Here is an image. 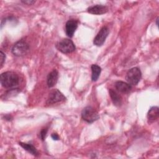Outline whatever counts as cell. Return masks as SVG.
Returning a JSON list of instances; mask_svg holds the SVG:
<instances>
[{
	"label": "cell",
	"instance_id": "obj_3",
	"mask_svg": "<svg viewBox=\"0 0 159 159\" xmlns=\"http://www.w3.org/2000/svg\"><path fill=\"white\" fill-rule=\"evenodd\" d=\"M142 78V73L138 67L130 68L127 73L125 80L131 86L137 85Z\"/></svg>",
	"mask_w": 159,
	"mask_h": 159
},
{
	"label": "cell",
	"instance_id": "obj_15",
	"mask_svg": "<svg viewBox=\"0 0 159 159\" xmlns=\"http://www.w3.org/2000/svg\"><path fill=\"white\" fill-rule=\"evenodd\" d=\"M92 75H91V80L93 81H96L101 74V68L96 64H93L91 66Z\"/></svg>",
	"mask_w": 159,
	"mask_h": 159
},
{
	"label": "cell",
	"instance_id": "obj_8",
	"mask_svg": "<svg viewBox=\"0 0 159 159\" xmlns=\"http://www.w3.org/2000/svg\"><path fill=\"white\" fill-rule=\"evenodd\" d=\"M78 27V21L75 19L68 20L65 24V32L68 37H72Z\"/></svg>",
	"mask_w": 159,
	"mask_h": 159
},
{
	"label": "cell",
	"instance_id": "obj_2",
	"mask_svg": "<svg viewBox=\"0 0 159 159\" xmlns=\"http://www.w3.org/2000/svg\"><path fill=\"white\" fill-rule=\"evenodd\" d=\"M30 50L29 43L23 39L17 41L12 48V53L17 57H22L27 55Z\"/></svg>",
	"mask_w": 159,
	"mask_h": 159
},
{
	"label": "cell",
	"instance_id": "obj_17",
	"mask_svg": "<svg viewBox=\"0 0 159 159\" xmlns=\"http://www.w3.org/2000/svg\"><path fill=\"white\" fill-rule=\"evenodd\" d=\"M5 59H6V55L5 54L2 52V51L0 52V65H1V68H2L4 61H5Z\"/></svg>",
	"mask_w": 159,
	"mask_h": 159
},
{
	"label": "cell",
	"instance_id": "obj_9",
	"mask_svg": "<svg viewBox=\"0 0 159 159\" xmlns=\"http://www.w3.org/2000/svg\"><path fill=\"white\" fill-rule=\"evenodd\" d=\"M88 12L94 15H101L106 13L108 11L107 6L102 4H96L90 6L88 8Z\"/></svg>",
	"mask_w": 159,
	"mask_h": 159
},
{
	"label": "cell",
	"instance_id": "obj_14",
	"mask_svg": "<svg viewBox=\"0 0 159 159\" xmlns=\"http://www.w3.org/2000/svg\"><path fill=\"white\" fill-rule=\"evenodd\" d=\"M19 145L27 152L30 153L34 156H38L39 155V152L36 148L32 144L30 143H24V142H19Z\"/></svg>",
	"mask_w": 159,
	"mask_h": 159
},
{
	"label": "cell",
	"instance_id": "obj_12",
	"mask_svg": "<svg viewBox=\"0 0 159 159\" xmlns=\"http://www.w3.org/2000/svg\"><path fill=\"white\" fill-rule=\"evenodd\" d=\"M159 116V109L157 106L152 107L147 113V119L148 123H153L157 120Z\"/></svg>",
	"mask_w": 159,
	"mask_h": 159
},
{
	"label": "cell",
	"instance_id": "obj_5",
	"mask_svg": "<svg viewBox=\"0 0 159 159\" xmlns=\"http://www.w3.org/2000/svg\"><path fill=\"white\" fill-rule=\"evenodd\" d=\"M55 47L58 51L66 54L72 53L76 49L73 42L68 39H64L58 42Z\"/></svg>",
	"mask_w": 159,
	"mask_h": 159
},
{
	"label": "cell",
	"instance_id": "obj_10",
	"mask_svg": "<svg viewBox=\"0 0 159 159\" xmlns=\"http://www.w3.org/2000/svg\"><path fill=\"white\" fill-rule=\"evenodd\" d=\"M115 88L117 91L122 93H128L132 89V86L128 83L117 81L115 83Z\"/></svg>",
	"mask_w": 159,
	"mask_h": 159
},
{
	"label": "cell",
	"instance_id": "obj_18",
	"mask_svg": "<svg viewBox=\"0 0 159 159\" xmlns=\"http://www.w3.org/2000/svg\"><path fill=\"white\" fill-rule=\"evenodd\" d=\"M21 2L27 5H32L35 2V1L34 0H25V1H21Z\"/></svg>",
	"mask_w": 159,
	"mask_h": 159
},
{
	"label": "cell",
	"instance_id": "obj_11",
	"mask_svg": "<svg viewBox=\"0 0 159 159\" xmlns=\"http://www.w3.org/2000/svg\"><path fill=\"white\" fill-rule=\"evenodd\" d=\"M58 78V72L56 70H53L50 73H48L47 78V85L49 88H52L53 87Z\"/></svg>",
	"mask_w": 159,
	"mask_h": 159
},
{
	"label": "cell",
	"instance_id": "obj_13",
	"mask_svg": "<svg viewBox=\"0 0 159 159\" xmlns=\"http://www.w3.org/2000/svg\"><path fill=\"white\" fill-rule=\"evenodd\" d=\"M109 93L114 105L117 107L120 106L122 104V100L121 96L119 94V93L112 89H109Z\"/></svg>",
	"mask_w": 159,
	"mask_h": 159
},
{
	"label": "cell",
	"instance_id": "obj_7",
	"mask_svg": "<svg viewBox=\"0 0 159 159\" xmlns=\"http://www.w3.org/2000/svg\"><path fill=\"white\" fill-rule=\"evenodd\" d=\"M109 33V28L106 26L102 27L99 30V31L98 32V33L97 34V35H96V37H94V39L93 40L94 45H95L96 46H98V47H100V46L102 45L103 43H104L107 37L108 36Z\"/></svg>",
	"mask_w": 159,
	"mask_h": 159
},
{
	"label": "cell",
	"instance_id": "obj_6",
	"mask_svg": "<svg viewBox=\"0 0 159 159\" xmlns=\"http://www.w3.org/2000/svg\"><path fill=\"white\" fill-rule=\"evenodd\" d=\"M65 96L57 89L52 90L48 94L46 104L51 105L65 101Z\"/></svg>",
	"mask_w": 159,
	"mask_h": 159
},
{
	"label": "cell",
	"instance_id": "obj_19",
	"mask_svg": "<svg viewBox=\"0 0 159 159\" xmlns=\"http://www.w3.org/2000/svg\"><path fill=\"white\" fill-rule=\"evenodd\" d=\"M51 137H52V138L53 140H59V136H58V134H56V133L52 134V135H51Z\"/></svg>",
	"mask_w": 159,
	"mask_h": 159
},
{
	"label": "cell",
	"instance_id": "obj_16",
	"mask_svg": "<svg viewBox=\"0 0 159 159\" xmlns=\"http://www.w3.org/2000/svg\"><path fill=\"white\" fill-rule=\"evenodd\" d=\"M47 131H48V129L47 128H43L42 129L40 132V134H39V138L42 140V141H44L45 137H46V135H47Z\"/></svg>",
	"mask_w": 159,
	"mask_h": 159
},
{
	"label": "cell",
	"instance_id": "obj_1",
	"mask_svg": "<svg viewBox=\"0 0 159 159\" xmlns=\"http://www.w3.org/2000/svg\"><path fill=\"white\" fill-rule=\"evenodd\" d=\"M1 85L6 88H13L17 86L19 83V76L13 71H6L0 76Z\"/></svg>",
	"mask_w": 159,
	"mask_h": 159
},
{
	"label": "cell",
	"instance_id": "obj_21",
	"mask_svg": "<svg viewBox=\"0 0 159 159\" xmlns=\"http://www.w3.org/2000/svg\"><path fill=\"white\" fill-rule=\"evenodd\" d=\"M158 17H157V19H156V24H157V25H158Z\"/></svg>",
	"mask_w": 159,
	"mask_h": 159
},
{
	"label": "cell",
	"instance_id": "obj_4",
	"mask_svg": "<svg viewBox=\"0 0 159 159\" xmlns=\"http://www.w3.org/2000/svg\"><path fill=\"white\" fill-rule=\"evenodd\" d=\"M82 119L88 123H93L99 118L97 111L91 106L85 107L81 112Z\"/></svg>",
	"mask_w": 159,
	"mask_h": 159
},
{
	"label": "cell",
	"instance_id": "obj_20",
	"mask_svg": "<svg viewBox=\"0 0 159 159\" xmlns=\"http://www.w3.org/2000/svg\"><path fill=\"white\" fill-rule=\"evenodd\" d=\"M4 119H5L6 120L10 121V120H12V116H11V115H9V114H6V115L4 116Z\"/></svg>",
	"mask_w": 159,
	"mask_h": 159
}]
</instances>
